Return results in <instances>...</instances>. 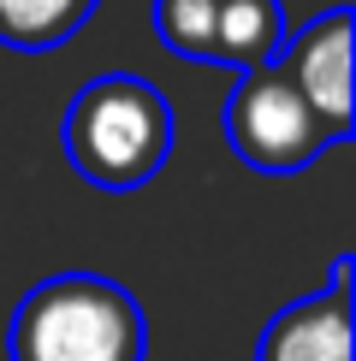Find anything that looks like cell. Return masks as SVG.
Here are the masks:
<instances>
[{
  "label": "cell",
  "mask_w": 356,
  "mask_h": 361,
  "mask_svg": "<svg viewBox=\"0 0 356 361\" xmlns=\"http://www.w3.org/2000/svg\"><path fill=\"white\" fill-rule=\"evenodd\" d=\"M148 326L125 284L101 273H54L6 320V361H143Z\"/></svg>",
  "instance_id": "cell-2"
},
{
  "label": "cell",
  "mask_w": 356,
  "mask_h": 361,
  "mask_svg": "<svg viewBox=\"0 0 356 361\" xmlns=\"http://www.w3.org/2000/svg\"><path fill=\"white\" fill-rule=\"evenodd\" d=\"M350 12L333 6L321 12V18H309L303 30H291L285 42H279V54L267 59V66L285 78L297 95L309 101V113L326 125V137L345 142L350 125H356V95H350Z\"/></svg>",
  "instance_id": "cell-4"
},
{
  "label": "cell",
  "mask_w": 356,
  "mask_h": 361,
  "mask_svg": "<svg viewBox=\"0 0 356 361\" xmlns=\"http://www.w3.org/2000/svg\"><path fill=\"white\" fill-rule=\"evenodd\" d=\"M101 0H0V48L54 54L95 18Z\"/></svg>",
  "instance_id": "cell-7"
},
{
  "label": "cell",
  "mask_w": 356,
  "mask_h": 361,
  "mask_svg": "<svg viewBox=\"0 0 356 361\" xmlns=\"http://www.w3.org/2000/svg\"><path fill=\"white\" fill-rule=\"evenodd\" d=\"M350 279H356V255H338L315 296H303L267 320L256 361H350V332H356Z\"/></svg>",
  "instance_id": "cell-5"
},
{
  "label": "cell",
  "mask_w": 356,
  "mask_h": 361,
  "mask_svg": "<svg viewBox=\"0 0 356 361\" xmlns=\"http://www.w3.org/2000/svg\"><path fill=\"white\" fill-rule=\"evenodd\" d=\"M285 42V12L279 0H214L208 6V66L256 71Z\"/></svg>",
  "instance_id": "cell-6"
},
{
  "label": "cell",
  "mask_w": 356,
  "mask_h": 361,
  "mask_svg": "<svg viewBox=\"0 0 356 361\" xmlns=\"http://www.w3.org/2000/svg\"><path fill=\"white\" fill-rule=\"evenodd\" d=\"M226 142L249 172H303L333 148L326 125L273 66L237 71V89L226 95Z\"/></svg>",
  "instance_id": "cell-3"
},
{
  "label": "cell",
  "mask_w": 356,
  "mask_h": 361,
  "mask_svg": "<svg viewBox=\"0 0 356 361\" xmlns=\"http://www.w3.org/2000/svg\"><path fill=\"white\" fill-rule=\"evenodd\" d=\"M172 107L148 78L137 71H107V78H89L71 95L66 118H59V148H66L71 172L89 190H143L148 178L167 166L172 154Z\"/></svg>",
  "instance_id": "cell-1"
}]
</instances>
